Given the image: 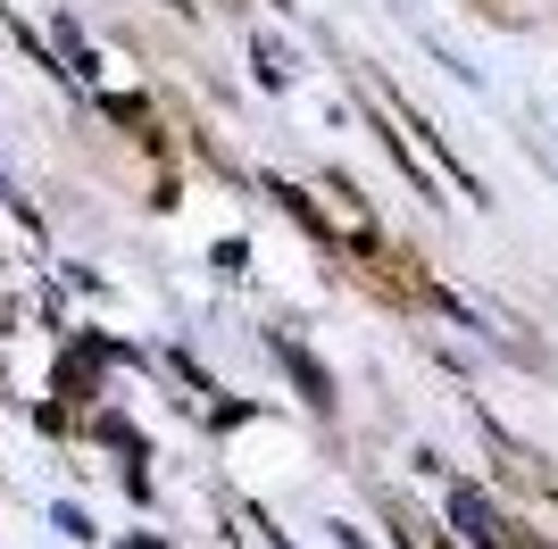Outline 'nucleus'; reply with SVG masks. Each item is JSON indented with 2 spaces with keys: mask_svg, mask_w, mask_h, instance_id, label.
I'll return each mask as SVG.
<instances>
[{
  "mask_svg": "<svg viewBox=\"0 0 558 549\" xmlns=\"http://www.w3.org/2000/svg\"><path fill=\"white\" fill-rule=\"evenodd\" d=\"M283 366H292V383H301L308 400H317V408H333V383L317 375V358H308V350H283Z\"/></svg>",
  "mask_w": 558,
  "mask_h": 549,
  "instance_id": "1",
  "label": "nucleus"
},
{
  "mask_svg": "<svg viewBox=\"0 0 558 549\" xmlns=\"http://www.w3.org/2000/svg\"><path fill=\"white\" fill-rule=\"evenodd\" d=\"M276 192H283V208H292V217H301V233H317V242H326V217H317V200H301V192H292V183H276Z\"/></svg>",
  "mask_w": 558,
  "mask_h": 549,
  "instance_id": "2",
  "label": "nucleus"
}]
</instances>
